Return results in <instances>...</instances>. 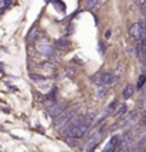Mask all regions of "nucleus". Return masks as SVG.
<instances>
[{
    "label": "nucleus",
    "instance_id": "2",
    "mask_svg": "<svg viewBox=\"0 0 146 152\" xmlns=\"http://www.w3.org/2000/svg\"><path fill=\"white\" fill-rule=\"evenodd\" d=\"M104 126L105 125H101L98 128H95L92 132L89 134V137L86 138L85 144L82 146V152H91L94 151L97 146L101 144V141L104 138V134H102V129H104Z\"/></svg>",
    "mask_w": 146,
    "mask_h": 152
},
{
    "label": "nucleus",
    "instance_id": "9",
    "mask_svg": "<svg viewBox=\"0 0 146 152\" xmlns=\"http://www.w3.org/2000/svg\"><path fill=\"white\" fill-rule=\"evenodd\" d=\"M135 91H136V87L133 86V84H126L123 87V90H122V97L125 99H129L135 94Z\"/></svg>",
    "mask_w": 146,
    "mask_h": 152
},
{
    "label": "nucleus",
    "instance_id": "25",
    "mask_svg": "<svg viewBox=\"0 0 146 152\" xmlns=\"http://www.w3.org/2000/svg\"><path fill=\"white\" fill-rule=\"evenodd\" d=\"M139 24H140V27L143 28V31H145V34H146V21L142 20V21H139Z\"/></svg>",
    "mask_w": 146,
    "mask_h": 152
},
{
    "label": "nucleus",
    "instance_id": "23",
    "mask_svg": "<svg viewBox=\"0 0 146 152\" xmlns=\"http://www.w3.org/2000/svg\"><path fill=\"white\" fill-rule=\"evenodd\" d=\"M140 122H142L143 125H146V110L142 113V115H140Z\"/></svg>",
    "mask_w": 146,
    "mask_h": 152
},
{
    "label": "nucleus",
    "instance_id": "22",
    "mask_svg": "<svg viewBox=\"0 0 146 152\" xmlns=\"http://www.w3.org/2000/svg\"><path fill=\"white\" fill-rule=\"evenodd\" d=\"M10 4H12V0H0V12H3Z\"/></svg>",
    "mask_w": 146,
    "mask_h": 152
},
{
    "label": "nucleus",
    "instance_id": "16",
    "mask_svg": "<svg viewBox=\"0 0 146 152\" xmlns=\"http://www.w3.org/2000/svg\"><path fill=\"white\" fill-rule=\"evenodd\" d=\"M123 70H125V66H123V64H119V66H116L115 68H113L112 73L115 74V75H116L118 78H121V75L123 74Z\"/></svg>",
    "mask_w": 146,
    "mask_h": 152
},
{
    "label": "nucleus",
    "instance_id": "15",
    "mask_svg": "<svg viewBox=\"0 0 146 152\" xmlns=\"http://www.w3.org/2000/svg\"><path fill=\"white\" fill-rule=\"evenodd\" d=\"M136 148H143V149H146V132L140 134L139 139H138V142H136Z\"/></svg>",
    "mask_w": 146,
    "mask_h": 152
},
{
    "label": "nucleus",
    "instance_id": "18",
    "mask_svg": "<svg viewBox=\"0 0 146 152\" xmlns=\"http://www.w3.org/2000/svg\"><path fill=\"white\" fill-rule=\"evenodd\" d=\"M30 78L33 80L34 83H41V81H46V77H44V75H40V74H34V73L30 74Z\"/></svg>",
    "mask_w": 146,
    "mask_h": 152
},
{
    "label": "nucleus",
    "instance_id": "7",
    "mask_svg": "<svg viewBox=\"0 0 146 152\" xmlns=\"http://www.w3.org/2000/svg\"><path fill=\"white\" fill-rule=\"evenodd\" d=\"M37 51L46 57H51L54 54V47L47 43H40V44H37Z\"/></svg>",
    "mask_w": 146,
    "mask_h": 152
},
{
    "label": "nucleus",
    "instance_id": "4",
    "mask_svg": "<svg viewBox=\"0 0 146 152\" xmlns=\"http://www.w3.org/2000/svg\"><path fill=\"white\" fill-rule=\"evenodd\" d=\"M129 36H131V39L135 40L136 43H139L143 37H146L145 31H143V28L140 27L139 23H133L132 26L129 27Z\"/></svg>",
    "mask_w": 146,
    "mask_h": 152
},
{
    "label": "nucleus",
    "instance_id": "19",
    "mask_svg": "<svg viewBox=\"0 0 146 152\" xmlns=\"http://www.w3.org/2000/svg\"><path fill=\"white\" fill-rule=\"evenodd\" d=\"M68 46H70V41L67 39H60L57 41V48H67Z\"/></svg>",
    "mask_w": 146,
    "mask_h": 152
},
{
    "label": "nucleus",
    "instance_id": "20",
    "mask_svg": "<svg viewBox=\"0 0 146 152\" xmlns=\"http://www.w3.org/2000/svg\"><path fill=\"white\" fill-rule=\"evenodd\" d=\"M98 3V0H85V3H84V7H85L86 10H91L95 7V4Z\"/></svg>",
    "mask_w": 146,
    "mask_h": 152
},
{
    "label": "nucleus",
    "instance_id": "28",
    "mask_svg": "<svg viewBox=\"0 0 146 152\" xmlns=\"http://www.w3.org/2000/svg\"><path fill=\"white\" fill-rule=\"evenodd\" d=\"M1 131H3V128H1V126H0V132H1Z\"/></svg>",
    "mask_w": 146,
    "mask_h": 152
},
{
    "label": "nucleus",
    "instance_id": "24",
    "mask_svg": "<svg viewBox=\"0 0 146 152\" xmlns=\"http://www.w3.org/2000/svg\"><path fill=\"white\" fill-rule=\"evenodd\" d=\"M136 4L142 9L143 6H146V0H136Z\"/></svg>",
    "mask_w": 146,
    "mask_h": 152
},
{
    "label": "nucleus",
    "instance_id": "21",
    "mask_svg": "<svg viewBox=\"0 0 146 152\" xmlns=\"http://www.w3.org/2000/svg\"><path fill=\"white\" fill-rule=\"evenodd\" d=\"M75 74H77L75 68H73V67H68V68H65V75L68 77V78H74V77H75Z\"/></svg>",
    "mask_w": 146,
    "mask_h": 152
},
{
    "label": "nucleus",
    "instance_id": "17",
    "mask_svg": "<svg viewBox=\"0 0 146 152\" xmlns=\"http://www.w3.org/2000/svg\"><path fill=\"white\" fill-rule=\"evenodd\" d=\"M146 83V74H140L139 78H138V83H136V90H140L142 87L145 86Z\"/></svg>",
    "mask_w": 146,
    "mask_h": 152
},
{
    "label": "nucleus",
    "instance_id": "11",
    "mask_svg": "<svg viewBox=\"0 0 146 152\" xmlns=\"http://www.w3.org/2000/svg\"><path fill=\"white\" fill-rule=\"evenodd\" d=\"M91 83L97 87L104 86V71H100V73L94 74L92 77H91Z\"/></svg>",
    "mask_w": 146,
    "mask_h": 152
},
{
    "label": "nucleus",
    "instance_id": "26",
    "mask_svg": "<svg viewBox=\"0 0 146 152\" xmlns=\"http://www.w3.org/2000/svg\"><path fill=\"white\" fill-rule=\"evenodd\" d=\"M109 36H111V30H108V31H106L105 37H106V39H109Z\"/></svg>",
    "mask_w": 146,
    "mask_h": 152
},
{
    "label": "nucleus",
    "instance_id": "12",
    "mask_svg": "<svg viewBox=\"0 0 146 152\" xmlns=\"http://www.w3.org/2000/svg\"><path fill=\"white\" fill-rule=\"evenodd\" d=\"M95 121H97V113L95 111H89V113H86L84 115V122H85L86 125L91 126Z\"/></svg>",
    "mask_w": 146,
    "mask_h": 152
},
{
    "label": "nucleus",
    "instance_id": "27",
    "mask_svg": "<svg viewBox=\"0 0 146 152\" xmlns=\"http://www.w3.org/2000/svg\"><path fill=\"white\" fill-rule=\"evenodd\" d=\"M142 12H143V14H145V16H146V6H143V7H142Z\"/></svg>",
    "mask_w": 146,
    "mask_h": 152
},
{
    "label": "nucleus",
    "instance_id": "10",
    "mask_svg": "<svg viewBox=\"0 0 146 152\" xmlns=\"http://www.w3.org/2000/svg\"><path fill=\"white\" fill-rule=\"evenodd\" d=\"M126 113H128V104H126V102H121V104L116 105V110H115L113 115H115L116 118H122Z\"/></svg>",
    "mask_w": 146,
    "mask_h": 152
},
{
    "label": "nucleus",
    "instance_id": "8",
    "mask_svg": "<svg viewBox=\"0 0 146 152\" xmlns=\"http://www.w3.org/2000/svg\"><path fill=\"white\" fill-rule=\"evenodd\" d=\"M118 77L112 73V71H105L104 73V86H112L118 83Z\"/></svg>",
    "mask_w": 146,
    "mask_h": 152
},
{
    "label": "nucleus",
    "instance_id": "1",
    "mask_svg": "<svg viewBox=\"0 0 146 152\" xmlns=\"http://www.w3.org/2000/svg\"><path fill=\"white\" fill-rule=\"evenodd\" d=\"M78 111H80V104H74V105H71L70 108H67V111L62 114V115H60L58 118H55V121H54L55 128L61 132V129H62L71 119L75 118V117L78 115Z\"/></svg>",
    "mask_w": 146,
    "mask_h": 152
},
{
    "label": "nucleus",
    "instance_id": "14",
    "mask_svg": "<svg viewBox=\"0 0 146 152\" xmlns=\"http://www.w3.org/2000/svg\"><path fill=\"white\" fill-rule=\"evenodd\" d=\"M95 95H97V98L100 99H104L108 95V88H106V86H100L98 88H97V91H95Z\"/></svg>",
    "mask_w": 146,
    "mask_h": 152
},
{
    "label": "nucleus",
    "instance_id": "3",
    "mask_svg": "<svg viewBox=\"0 0 146 152\" xmlns=\"http://www.w3.org/2000/svg\"><path fill=\"white\" fill-rule=\"evenodd\" d=\"M67 108H68V102L65 101H62V102H57V104H54L51 108H48V114H50V117L51 118H58L60 115L67 111Z\"/></svg>",
    "mask_w": 146,
    "mask_h": 152
},
{
    "label": "nucleus",
    "instance_id": "13",
    "mask_svg": "<svg viewBox=\"0 0 146 152\" xmlns=\"http://www.w3.org/2000/svg\"><path fill=\"white\" fill-rule=\"evenodd\" d=\"M41 68L44 70V73H47L48 75L50 74H54L55 71H57V67H55V64L54 63H51V61H47V63H44L43 66H41Z\"/></svg>",
    "mask_w": 146,
    "mask_h": 152
},
{
    "label": "nucleus",
    "instance_id": "6",
    "mask_svg": "<svg viewBox=\"0 0 146 152\" xmlns=\"http://www.w3.org/2000/svg\"><path fill=\"white\" fill-rule=\"evenodd\" d=\"M116 102L115 101H112V102H109L108 105L105 107V110L101 113V117L98 118V122L100 121H102V119H105V118H108V117H111V115H113V113H115V110H116Z\"/></svg>",
    "mask_w": 146,
    "mask_h": 152
},
{
    "label": "nucleus",
    "instance_id": "5",
    "mask_svg": "<svg viewBox=\"0 0 146 152\" xmlns=\"http://www.w3.org/2000/svg\"><path fill=\"white\" fill-rule=\"evenodd\" d=\"M119 142H121V137L115 135L109 139V142L106 144V146L102 149V152H116L119 149Z\"/></svg>",
    "mask_w": 146,
    "mask_h": 152
}]
</instances>
